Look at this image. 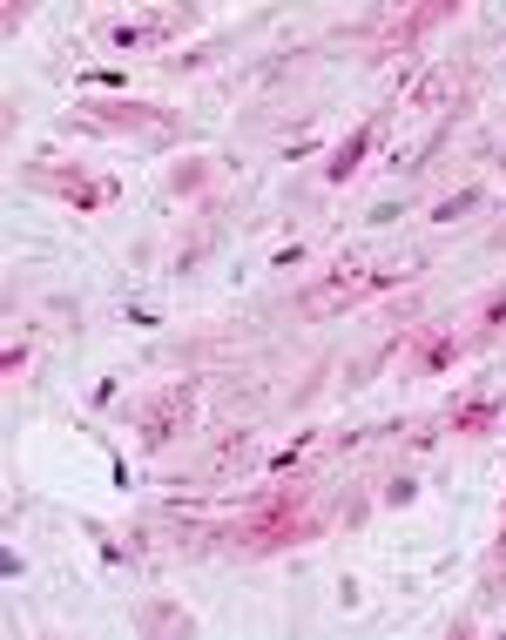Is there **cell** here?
<instances>
[{"mask_svg": "<svg viewBox=\"0 0 506 640\" xmlns=\"http://www.w3.org/2000/svg\"><path fill=\"white\" fill-rule=\"evenodd\" d=\"M176 418H189V391H169L163 405L142 418V438H149V446H169V438H176Z\"/></svg>", "mask_w": 506, "mask_h": 640, "instance_id": "6da1fadb", "label": "cell"}, {"mask_svg": "<svg viewBox=\"0 0 506 640\" xmlns=\"http://www.w3.org/2000/svg\"><path fill=\"white\" fill-rule=\"evenodd\" d=\"M378 284H385V276H338L331 291L310 297V317H325V310H338V304H358V297H365V291H378Z\"/></svg>", "mask_w": 506, "mask_h": 640, "instance_id": "7a4b0ae2", "label": "cell"}, {"mask_svg": "<svg viewBox=\"0 0 506 640\" xmlns=\"http://www.w3.org/2000/svg\"><path fill=\"white\" fill-rule=\"evenodd\" d=\"M365 149H372V129H358L352 142H344V149H338V163H331V176L344 182V176H352V169H358V155H365Z\"/></svg>", "mask_w": 506, "mask_h": 640, "instance_id": "3957f363", "label": "cell"}]
</instances>
